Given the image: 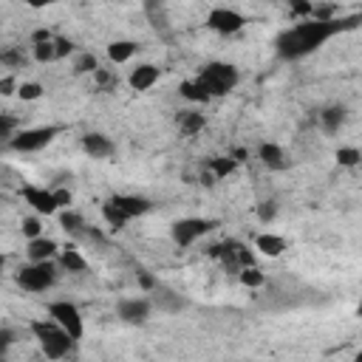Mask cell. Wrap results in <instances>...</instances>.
Listing matches in <instances>:
<instances>
[{
  "mask_svg": "<svg viewBox=\"0 0 362 362\" xmlns=\"http://www.w3.org/2000/svg\"><path fill=\"white\" fill-rule=\"evenodd\" d=\"M356 20H351L348 26H354ZM345 26L340 20H331V23H320V20H306V23H297L286 31L278 34L275 40V48L283 60H303L308 57L312 51H317L329 37H334L337 31H342Z\"/></svg>",
  "mask_w": 362,
  "mask_h": 362,
  "instance_id": "cell-1",
  "label": "cell"
},
{
  "mask_svg": "<svg viewBox=\"0 0 362 362\" xmlns=\"http://www.w3.org/2000/svg\"><path fill=\"white\" fill-rule=\"evenodd\" d=\"M31 334L37 337V342H40V348H43V354L48 359H66L71 354V348H74V340L51 320H34Z\"/></svg>",
  "mask_w": 362,
  "mask_h": 362,
  "instance_id": "cell-2",
  "label": "cell"
},
{
  "mask_svg": "<svg viewBox=\"0 0 362 362\" xmlns=\"http://www.w3.org/2000/svg\"><path fill=\"white\" fill-rule=\"evenodd\" d=\"M238 68L229 66V63H210V66H204L201 74H198V82L204 85V91L213 96H224L229 93L235 85H238Z\"/></svg>",
  "mask_w": 362,
  "mask_h": 362,
  "instance_id": "cell-3",
  "label": "cell"
},
{
  "mask_svg": "<svg viewBox=\"0 0 362 362\" xmlns=\"http://www.w3.org/2000/svg\"><path fill=\"white\" fill-rule=\"evenodd\" d=\"M54 280H57V266L51 264V261L29 264V266H20V269H17V286H20L23 292H31V294L51 289V286H54Z\"/></svg>",
  "mask_w": 362,
  "mask_h": 362,
  "instance_id": "cell-4",
  "label": "cell"
},
{
  "mask_svg": "<svg viewBox=\"0 0 362 362\" xmlns=\"http://www.w3.org/2000/svg\"><path fill=\"white\" fill-rule=\"evenodd\" d=\"M60 133H63V128H60V125H43V128H26V130L15 133V139L9 142V147H12V150H17V153H37V150L48 147V144H51V142H54V139H57Z\"/></svg>",
  "mask_w": 362,
  "mask_h": 362,
  "instance_id": "cell-5",
  "label": "cell"
},
{
  "mask_svg": "<svg viewBox=\"0 0 362 362\" xmlns=\"http://www.w3.org/2000/svg\"><path fill=\"white\" fill-rule=\"evenodd\" d=\"M48 317L51 323H57L74 342L85 334V323H82V315H80V308L68 300H57V303H51L48 306Z\"/></svg>",
  "mask_w": 362,
  "mask_h": 362,
  "instance_id": "cell-6",
  "label": "cell"
},
{
  "mask_svg": "<svg viewBox=\"0 0 362 362\" xmlns=\"http://www.w3.org/2000/svg\"><path fill=\"white\" fill-rule=\"evenodd\" d=\"M216 227H218V221H210V218H181V221H176V224H173L170 235H173L176 246L187 249V246H193L198 238L210 235Z\"/></svg>",
  "mask_w": 362,
  "mask_h": 362,
  "instance_id": "cell-7",
  "label": "cell"
},
{
  "mask_svg": "<svg viewBox=\"0 0 362 362\" xmlns=\"http://www.w3.org/2000/svg\"><path fill=\"white\" fill-rule=\"evenodd\" d=\"M206 26H210L213 31H218V34H235V31H241L246 26V17L241 12H235V9L218 6V9L210 12V17H206Z\"/></svg>",
  "mask_w": 362,
  "mask_h": 362,
  "instance_id": "cell-8",
  "label": "cell"
},
{
  "mask_svg": "<svg viewBox=\"0 0 362 362\" xmlns=\"http://www.w3.org/2000/svg\"><path fill=\"white\" fill-rule=\"evenodd\" d=\"M116 315H119V320L128 323V326H142V323H147V317H150V300H144V297L122 300L119 308H116Z\"/></svg>",
  "mask_w": 362,
  "mask_h": 362,
  "instance_id": "cell-9",
  "label": "cell"
},
{
  "mask_svg": "<svg viewBox=\"0 0 362 362\" xmlns=\"http://www.w3.org/2000/svg\"><path fill=\"white\" fill-rule=\"evenodd\" d=\"M20 195H23V201L31 206L37 216H54V213H57V204H54V195H51V190H43V187H23Z\"/></svg>",
  "mask_w": 362,
  "mask_h": 362,
  "instance_id": "cell-10",
  "label": "cell"
},
{
  "mask_svg": "<svg viewBox=\"0 0 362 362\" xmlns=\"http://www.w3.org/2000/svg\"><path fill=\"white\" fill-rule=\"evenodd\" d=\"M111 204L116 206V210L130 221V218H136V216H144L147 210H150V201L147 198H142V195H114L111 198Z\"/></svg>",
  "mask_w": 362,
  "mask_h": 362,
  "instance_id": "cell-11",
  "label": "cell"
},
{
  "mask_svg": "<svg viewBox=\"0 0 362 362\" xmlns=\"http://www.w3.org/2000/svg\"><path fill=\"white\" fill-rule=\"evenodd\" d=\"M82 150L88 153L91 159H108V156H114V142L108 139V136H102V133H88V136H82Z\"/></svg>",
  "mask_w": 362,
  "mask_h": 362,
  "instance_id": "cell-12",
  "label": "cell"
},
{
  "mask_svg": "<svg viewBox=\"0 0 362 362\" xmlns=\"http://www.w3.org/2000/svg\"><path fill=\"white\" fill-rule=\"evenodd\" d=\"M128 82H130L133 91H150L153 85L159 82V68L150 66V63H142V66H136V68L130 71Z\"/></svg>",
  "mask_w": 362,
  "mask_h": 362,
  "instance_id": "cell-13",
  "label": "cell"
},
{
  "mask_svg": "<svg viewBox=\"0 0 362 362\" xmlns=\"http://www.w3.org/2000/svg\"><path fill=\"white\" fill-rule=\"evenodd\" d=\"M257 156H261V162L269 167V170H286L289 167V159H286V150L275 142H264L261 147H257Z\"/></svg>",
  "mask_w": 362,
  "mask_h": 362,
  "instance_id": "cell-14",
  "label": "cell"
},
{
  "mask_svg": "<svg viewBox=\"0 0 362 362\" xmlns=\"http://www.w3.org/2000/svg\"><path fill=\"white\" fill-rule=\"evenodd\" d=\"M26 255H29V261H31V264L51 261V257L57 255V243L51 241V238H45V235H40V238L29 241V249H26Z\"/></svg>",
  "mask_w": 362,
  "mask_h": 362,
  "instance_id": "cell-15",
  "label": "cell"
},
{
  "mask_svg": "<svg viewBox=\"0 0 362 362\" xmlns=\"http://www.w3.org/2000/svg\"><path fill=\"white\" fill-rule=\"evenodd\" d=\"M255 249L266 255V257H280L286 252V241L280 235H272V232H264V235H257L255 238Z\"/></svg>",
  "mask_w": 362,
  "mask_h": 362,
  "instance_id": "cell-16",
  "label": "cell"
},
{
  "mask_svg": "<svg viewBox=\"0 0 362 362\" xmlns=\"http://www.w3.org/2000/svg\"><path fill=\"white\" fill-rule=\"evenodd\" d=\"M139 51V45L133 43V40H114L111 45H108V60L111 63H128L133 54Z\"/></svg>",
  "mask_w": 362,
  "mask_h": 362,
  "instance_id": "cell-17",
  "label": "cell"
},
{
  "mask_svg": "<svg viewBox=\"0 0 362 362\" xmlns=\"http://www.w3.org/2000/svg\"><path fill=\"white\" fill-rule=\"evenodd\" d=\"M60 269H63V272H74V275H80V272L88 269V261H85V257H82L74 246H68V249L60 252Z\"/></svg>",
  "mask_w": 362,
  "mask_h": 362,
  "instance_id": "cell-18",
  "label": "cell"
},
{
  "mask_svg": "<svg viewBox=\"0 0 362 362\" xmlns=\"http://www.w3.org/2000/svg\"><path fill=\"white\" fill-rule=\"evenodd\" d=\"M153 303H156L162 312H181V308L187 306V303L181 300V294H176V292H170V289H156V297H153Z\"/></svg>",
  "mask_w": 362,
  "mask_h": 362,
  "instance_id": "cell-19",
  "label": "cell"
},
{
  "mask_svg": "<svg viewBox=\"0 0 362 362\" xmlns=\"http://www.w3.org/2000/svg\"><path fill=\"white\" fill-rule=\"evenodd\" d=\"M320 122H323L326 133H337V130L342 128V122H345V108H342V105H331V108H326V111L320 114Z\"/></svg>",
  "mask_w": 362,
  "mask_h": 362,
  "instance_id": "cell-20",
  "label": "cell"
},
{
  "mask_svg": "<svg viewBox=\"0 0 362 362\" xmlns=\"http://www.w3.org/2000/svg\"><path fill=\"white\" fill-rule=\"evenodd\" d=\"M204 114H195V111H184L181 116H179V128H181V133H187V136H195V133H201L204 130Z\"/></svg>",
  "mask_w": 362,
  "mask_h": 362,
  "instance_id": "cell-21",
  "label": "cell"
},
{
  "mask_svg": "<svg viewBox=\"0 0 362 362\" xmlns=\"http://www.w3.org/2000/svg\"><path fill=\"white\" fill-rule=\"evenodd\" d=\"M60 227H63L68 235H74V238H80V235L85 232V221H82V216L74 213V210H66V213L60 216Z\"/></svg>",
  "mask_w": 362,
  "mask_h": 362,
  "instance_id": "cell-22",
  "label": "cell"
},
{
  "mask_svg": "<svg viewBox=\"0 0 362 362\" xmlns=\"http://www.w3.org/2000/svg\"><path fill=\"white\" fill-rule=\"evenodd\" d=\"M181 96L184 99H190V102H210V93L204 91V85L198 82V80H187V82H181Z\"/></svg>",
  "mask_w": 362,
  "mask_h": 362,
  "instance_id": "cell-23",
  "label": "cell"
},
{
  "mask_svg": "<svg viewBox=\"0 0 362 362\" xmlns=\"http://www.w3.org/2000/svg\"><path fill=\"white\" fill-rule=\"evenodd\" d=\"M102 218H105V224L111 227V229H125V224H128V218L116 210V206L111 204V198L105 201V204H102Z\"/></svg>",
  "mask_w": 362,
  "mask_h": 362,
  "instance_id": "cell-24",
  "label": "cell"
},
{
  "mask_svg": "<svg viewBox=\"0 0 362 362\" xmlns=\"http://www.w3.org/2000/svg\"><path fill=\"white\" fill-rule=\"evenodd\" d=\"M238 278H241V283L243 286H249V289H257V286H264V272L261 269H255V266H246V269H241L238 272Z\"/></svg>",
  "mask_w": 362,
  "mask_h": 362,
  "instance_id": "cell-25",
  "label": "cell"
},
{
  "mask_svg": "<svg viewBox=\"0 0 362 362\" xmlns=\"http://www.w3.org/2000/svg\"><path fill=\"white\" fill-rule=\"evenodd\" d=\"M34 60H37V63H54V60H57V51H54V37H51L48 43H40V45H34Z\"/></svg>",
  "mask_w": 362,
  "mask_h": 362,
  "instance_id": "cell-26",
  "label": "cell"
},
{
  "mask_svg": "<svg viewBox=\"0 0 362 362\" xmlns=\"http://www.w3.org/2000/svg\"><path fill=\"white\" fill-rule=\"evenodd\" d=\"M359 159H362V153L356 147H340L337 150V165L340 167H356Z\"/></svg>",
  "mask_w": 362,
  "mask_h": 362,
  "instance_id": "cell-27",
  "label": "cell"
},
{
  "mask_svg": "<svg viewBox=\"0 0 362 362\" xmlns=\"http://www.w3.org/2000/svg\"><path fill=\"white\" fill-rule=\"evenodd\" d=\"M45 93V88L40 85V82H20L17 85V96L23 99V102H34V99H40Z\"/></svg>",
  "mask_w": 362,
  "mask_h": 362,
  "instance_id": "cell-28",
  "label": "cell"
},
{
  "mask_svg": "<svg viewBox=\"0 0 362 362\" xmlns=\"http://www.w3.org/2000/svg\"><path fill=\"white\" fill-rule=\"evenodd\" d=\"M235 159H229V156H224V159H213L210 162V170H213V179H227L232 170H235Z\"/></svg>",
  "mask_w": 362,
  "mask_h": 362,
  "instance_id": "cell-29",
  "label": "cell"
},
{
  "mask_svg": "<svg viewBox=\"0 0 362 362\" xmlns=\"http://www.w3.org/2000/svg\"><path fill=\"white\" fill-rule=\"evenodd\" d=\"M96 68H99V63H96V57L91 54V51H85V54H80L74 60V71L77 74H96Z\"/></svg>",
  "mask_w": 362,
  "mask_h": 362,
  "instance_id": "cell-30",
  "label": "cell"
},
{
  "mask_svg": "<svg viewBox=\"0 0 362 362\" xmlns=\"http://www.w3.org/2000/svg\"><path fill=\"white\" fill-rule=\"evenodd\" d=\"M15 133H17V119L0 114V142H12Z\"/></svg>",
  "mask_w": 362,
  "mask_h": 362,
  "instance_id": "cell-31",
  "label": "cell"
},
{
  "mask_svg": "<svg viewBox=\"0 0 362 362\" xmlns=\"http://www.w3.org/2000/svg\"><path fill=\"white\" fill-rule=\"evenodd\" d=\"M257 218H261L264 224H272L278 218V204L275 201H261L257 204Z\"/></svg>",
  "mask_w": 362,
  "mask_h": 362,
  "instance_id": "cell-32",
  "label": "cell"
},
{
  "mask_svg": "<svg viewBox=\"0 0 362 362\" xmlns=\"http://www.w3.org/2000/svg\"><path fill=\"white\" fill-rule=\"evenodd\" d=\"M23 235L29 238V241H34V238H40L43 235V221L37 218V216H31V218H23Z\"/></svg>",
  "mask_w": 362,
  "mask_h": 362,
  "instance_id": "cell-33",
  "label": "cell"
},
{
  "mask_svg": "<svg viewBox=\"0 0 362 362\" xmlns=\"http://www.w3.org/2000/svg\"><path fill=\"white\" fill-rule=\"evenodd\" d=\"M51 195H54V204H57V210H71V204H74V195L68 187H60V190H51Z\"/></svg>",
  "mask_w": 362,
  "mask_h": 362,
  "instance_id": "cell-34",
  "label": "cell"
},
{
  "mask_svg": "<svg viewBox=\"0 0 362 362\" xmlns=\"http://www.w3.org/2000/svg\"><path fill=\"white\" fill-rule=\"evenodd\" d=\"M15 340H17V334L12 329H0V359L6 356V351L15 345Z\"/></svg>",
  "mask_w": 362,
  "mask_h": 362,
  "instance_id": "cell-35",
  "label": "cell"
},
{
  "mask_svg": "<svg viewBox=\"0 0 362 362\" xmlns=\"http://www.w3.org/2000/svg\"><path fill=\"white\" fill-rule=\"evenodd\" d=\"M96 82H99V88H105V91H114L116 88V77L111 74V71H102V68H96Z\"/></svg>",
  "mask_w": 362,
  "mask_h": 362,
  "instance_id": "cell-36",
  "label": "cell"
},
{
  "mask_svg": "<svg viewBox=\"0 0 362 362\" xmlns=\"http://www.w3.org/2000/svg\"><path fill=\"white\" fill-rule=\"evenodd\" d=\"M54 51H57V60H63L74 51V43L68 37H54Z\"/></svg>",
  "mask_w": 362,
  "mask_h": 362,
  "instance_id": "cell-37",
  "label": "cell"
},
{
  "mask_svg": "<svg viewBox=\"0 0 362 362\" xmlns=\"http://www.w3.org/2000/svg\"><path fill=\"white\" fill-rule=\"evenodd\" d=\"M17 93V80L15 77H3L0 80V96H12Z\"/></svg>",
  "mask_w": 362,
  "mask_h": 362,
  "instance_id": "cell-38",
  "label": "cell"
},
{
  "mask_svg": "<svg viewBox=\"0 0 362 362\" xmlns=\"http://www.w3.org/2000/svg\"><path fill=\"white\" fill-rule=\"evenodd\" d=\"M51 37H54V34H51L48 29H37V31L31 34V43H34V45H40V43H48Z\"/></svg>",
  "mask_w": 362,
  "mask_h": 362,
  "instance_id": "cell-39",
  "label": "cell"
},
{
  "mask_svg": "<svg viewBox=\"0 0 362 362\" xmlns=\"http://www.w3.org/2000/svg\"><path fill=\"white\" fill-rule=\"evenodd\" d=\"M0 63H9V66H20V63H23V54H17V51H9V54H0Z\"/></svg>",
  "mask_w": 362,
  "mask_h": 362,
  "instance_id": "cell-40",
  "label": "cell"
},
{
  "mask_svg": "<svg viewBox=\"0 0 362 362\" xmlns=\"http://www.w3.org/2000/svg\"><path fill=\"white\" fill-rule=\"evenodd\" d=\"M292 15H294V17H300V15H312V3H297V6H292Z\"/></svg>",
  "mask_w": 362,
  "mask_h": 362,
  "instance_id": "cell-41",
  "label": "cell"
},
{
  "mask_svg": "<svg viewBox=\"0 0 362 362\" xmlns=\"http://www.w3.org/2000/svg\"><path fill=\"white\" fill-rule=\"evenodd\" d=\"M3 269H6V257L0 255V278H3Z\"/></svg>",
  "mask_w": 362,
  "mask_h": 362,
  "instance_id": "cell-42",
  "label": "cell"
},
{
  "mask_svg": "<svg viewBox=\"0 0 362 362\" xmlns=\"http://www.w3.org/2000/svg\"><path fill=\"white\" fill-rule=\"evenodd\" d=\"M0 362H6V359H0Z\"/></svg>",
  "mask_w": 362,
  "mask_h": 362,
  "instance_id": "cell-43",
  "label": "cell"
}]
</instances>
